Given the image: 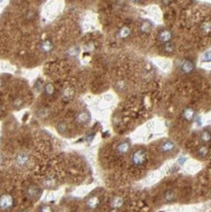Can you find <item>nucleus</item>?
<instances>
[{"label":"nucleus","instance_id":"13","mask_svg":"<svg viewBox=\"0 0 211 212\" xmlns=\"http://www.w3.org/2000/svg\"><path fill=\"white\" fill-rule=\"evenodd\" d=\"M131 34V30L129 29L128 26H123L118 30V34H117V36L119 37L121 39H125L130 35Z\"/></svg>","mask_w":211,"mask_h":212},{"label":"nucleus","instance_id":"20","mask_svg":"<svg viewBox=\"0 0 211 212\" xmlns=\"http://www.w3.org/2000/svg\"><path fill=\"white\" fill-rule=\"evenodd\" d=\"M208 152H209V150L208 148L206 147V146H202V147H200L198 150V154L200 157H205L206 155L208 154Z\"/></svg>","mask_w":211,"mask_h":212},{"label":"nucleus","instance_id":"28","mask_svg":"<svg viewBox=\"0 0 211 212\" xmlns=\"http://www.w3.org/2000/svg\"><path fill=\"white\" fill-rule=\"evenodd\" d=\"M94 135H95V134H90V135H88V136H87V139H86V140H87V142H88V143H90L91 141L93 140V136H94Z\"/></svg>","mask_w":211,"mask_h":212},{"label":"nucleus","instance_id":"2","mask_svg":"<svg viewBox=\"0 0 211 212\" xmlns=\"http://www.w3.org/2000/svg\"><path fill=\"white\" fill-rule=\"evenodd\" d=\"M14 205V197L10 194H3L0 196V209L9 210Z\"/></svg>","mask_w":211,"mask_h":212},{"label":"nucleus","instance_id":"10","mask_svg":"<svg viewBox=\"0 0 211 212\" xmlns=\"http://www.w3.org/2000/svg\"><path fill=\"white\" fill-rule=\"evenodd\" d=\"M87 207H89L90 209H95L98 206L100 205V200L98 196H91L87 200L86 202Z\"/></svg>","mask_w":211,"mask_h":212},{"label":"nucleus","instance_id":"17","mask_svg":"<svg viewBox=\"0 0 211 212\" xmlns=\"http://www.w3.org/2000/svg\"><path fill=\"white\" fill-rule=\"evenodd\" d=\"M44 93L46 94L47 96H51V95H53L54 92H55V86L53 85L52 83H47L45 84V86H44Z\"/></svg>","mask_w":211,"mask_h":212},{"label":"nucleus","instance_id":"9","mask_svg":"<svg viewBox=\"0 0 211 212\" xmlns=\"http://www.w3.org/2000/svg\"><path fill=\"white\" fill-rule=\"evenodd\" d=\"M171 38H172V34L167 30H161L158 34V39L162 43H167V42H169L171 40Z\"/></svg>","mask_w":211,"mask_h":212},{"label":"nucleus","instance_id":"14","mask_svg":"<svg viewBox=\"0 0 211 212\" xmlns=\"http://www.w3.org/2000/svg\"><path fill=\"white\" fill-rule=\"evenodd\" d=\"M200 31L204 35H208L211 34V22H204L200 26Z\"/></svg>","mask_w":211,"mask_h":212},{"label":"nucleus","instance_id":"3","mask_svg":"<svg viewBox=\"0 0 211 212\" xmlns=\"http://www.w3.org/2000/svg\"><path fill=\"white\" fill-rule=\"evenodd\" d=\"M40 194H41V190L39 189V187H37L35 185L30 186L26 190L27 197L30 199V200H34L36 197H39Z\"/></svg>","mask_w":211,"mask_h":212},{"label":"nucleus","instance_id":"7","mask_svg":"<svg viewBox=\"0 0 211 212\" xmlns=\"http://www.w3.org/2000/svg\"><path fill=\"white\" fill-rule=\"evenodd\" d=\"M123 204H124L123 197L118 196H114L111 200V207L114 209H119L123 206Z\"/></svg>","mask_w":211,"mask_h":212},{"label":"nucleus","instance_id":"25","mask_svg":"<svg viewBox=\"0 0 211 212\" xmlns=\"http://www.w3.org/2000/svg\"><path fill=\"white\" fill-rule=\"evenodd\" d=\"M203 62H211V51H208L204 53L203 57H202Z\"/></svg>","mask_w":211,"mask_h":212},{"label":"nucleus","instance_id":"23","mask_svg":"<svg viewBox=\"0 0 211 212\" xmlns=\"http://www.w3.org/2000/svg\"><path fill=\"white\" fill-rule=\"evenodd\" d=\"M57 129L59 130V132H61V133H64V132L67 130V124H65V122L61 121L57 124Z\"/></svg>","mask_w":211,"mask_h":212},{"label":"nucleus","instance_id":"30","mask_svg":"<svg viewBox=\"0 0 211 212\" xmlns=\"http://www.w3.org/2000/svg\"><path fill=\"white\" fill-rule=\"evenodd\" d=\"M3 161H4V158H3V155L2 154H0V165L3 163Z\"/></svg>","mask_w":211,"mask_h":212},{"label":"nucleus","instance_id":"5","mask_svg":"<svg viewBox=\"0 0 211 212\" xmlns=\"http://www.w3.org/2000/svg\"><path fill=\"white\" fill-rule=\"evenodd\" d=\"M40 50L42 53H45V54H48L50 53L51 51L53 50L54 48V44H53V42L49 40V39H46L44 41H42L41 42V44H40Z\"/></svg>","mask_w":211,"mask_h":212},{"label":"nucleus","instance_id":"18","mask_svg":"<svg viewBox=\"0 0 211 212\" xmlns=\"http://www.w3.org/2000/svg\"><path fill=\"white\" fill-rule=\"evenodd\" d=\"M200 139H201V141H202V142H204V143H208L209 141L211 140V134H210V132H208V131H203L202 133H201V135H200Z\"/></svg>","mask_w":211,"mask_h":212},{"label":"nucleus","instance_id":"19","mask_svg":"<svg viewBox=\"0 0 211 212\" xmlns=\"http://www.w3.org/2000/svg\"><path fill=\"white\" fill-rule=\"evenodd\" d=\"M140 30L142 32H144V34H148V32L151 30V23H149V22L142 23V25H141V26H140Z\"/></svg>","mask_w":211,"mask_h":212},{"label":"nucleus","instance_id":"24","mask_svg":"<svg viewBox=\"0 0 211 212\" xmlns=\"http://www.w3.org/2000/svg\"><path fill=\"white\" fill-rule=\"evenodd\" d=\"M23 101L22 98H16L15 100H14V102H13V107L21 108L23 106Z\"/></svg>","mask_w":211,"mask_h":212},{"label":"nucleus","instance_id":"4","mask_svg":"<svg viewBox=\"0 0 211 212\" xmlns=\"http://www.w3.org/2000/svg\"><path fill=\"white\" fill-rule=\"evenodd\" d=\"M29 161H30V157L26 153H19L16 157V164L20 167L26 165Z\"/></svg>","mask_w":211,"mask_h":212},{"label":"nucleus","instance_id":"15","mask_svg":"<svg viewBox=\"0 0 211 212\" xmlns=\"http://www.w3.org/2000/svg\"><path fill=\"white\" fill-rule=\"evenodd\" d=\"M183 116L187 121H192L195 117V111L193 109H187L184 111V114H183Z\"/></svg>","mask_w":211,"mask_h":212},{"label":"nucleus","instance_id":"1","mask_svg":"<svg viewBox=\"0 0 211 212\" xmlns=\"http://www.w3.org/2000/svg\"><path fill=\"white\" fill-rule=\"evenodd\" d=\"M131 162L135 166H143L147 162V153L144 150H137L131 155Z\"/></svg>","mask_w":211,"mask_h":212},{"label":"nucleus","instance_id":"26","mask_svg":"<svg viewBox=\"0 0 211 212\" xmlns=\"http://www.w3.org/2000/svg\"><path fill=\"white\" fill-rule=\"evenodd\" d=\"M54 180L53 179H46V180L44 181V185L46 186V187H52L53 185H54Z\"/></svg>","mask_w":211,"mask_h":212},{"label":"nucleus","instance_id":"27","mask_svg":"<svg viewBox=\"0 0 211 212\" xmlns=\"http://www.w3.org/2000/svg\"><path fill=\"white\" fill-rule=\"evenodd\" d=\"M69 55L70 56H76L78 54V48H76V47H73V48L69 49Z\"/></svg>","mask_w":211,"mask_h":212},{"label":"nucleus","instance_id":"32","mask_svg":"<svg viewBox=\"0 0 211 212\" xmlns=\"http://www.w3.org/2000/svg\"><path fill=\"white\" fill-rule=\"evenodd\" d=\"M0 109H1V107H0Z\"/></svg>","mask_w":211,"mask_h":212},{"label":"nucleus","instance_id":"11","mask_svg":"<svg viewBox=\"0 0 211 212\" xmlns=\"http://www.w3.org/2000/svg\"><path fill=\"white\" fill-rule=\"evenodd\" d=\"M194 69V64L191 61H184L181 65V70L184 73H190Z\"/></svg>","mask_w":211,"mask_h":212},{"label":"nucleus","instance_id":"31","mask_svg":"<svg viewBox=\"0 0 211 212\" xmlns=\"http://www.w3.org/2000/svg\"><path fill=\"white\" fill-rule=\"evenodd\" d=\"M133 2H137V1H139V0H132Z\"/></svg>","mask_w":211,"mask_h":212},{"label":"nucleus","instance_id":"12","mask_svg":"<svg viewBox=\"0 0 211 212\" xmlns=\"http://www.w3.org/2000/svg\"><path fill=\"white\" fill-rule=\"evenodd\" d=\"M175 148V144L172 142V141L167 140L165 142H163L160 146V150L163 153H169Z\"/></svg>","mask_w":211,"mask_h":212},{"label":"nucleus","instance_id":"29","mask_svg":"<svg viewBox=\"0 0 211 212\" xmlns=\"http://www.w3.org/2000/svg\"><path fill=\"white\" fill-rule=\"evenodd\" d=\"M185 161H186V157H182L179 158V164H181V165H182V164L184 163Z\"/></svg>","mask_w":211,"mask_h":212},{"label":"nucleus","instance_id":"16","mask_svg":"<svg viewBox=\"0 0 211 212\" xmlns=\"http://www.w3.org/2000/svg\"><path fill=\"white\" fill-rule=\"evenodd\" d=\"M73 94H74V91L72 90V89L70 87H67L63 90V98L67 101L70 100V99L73 97Z\"/></svg>","mask_w":211,"mask_h":212},{"label":"nucleus","instance_id":"22","mask_svg":"<svg viewBox=\"0 0 211 212\" xmlns=\"http://www.w3.org/2000/svg\"><path fill=\"white\" fill-rule=\"evenodd\" d=\"M163 50L164 52H166V53H172V52L174 51V46H173V44L169 43V42H167V43H165V45H164Z\"/></svg>","mask_w":211,"mask_h":212},{"label":"nucleus","instance_id":"6","mask_svg":"<svg viewBox=\"0 0 211 212\" xmlns=\"http://www.w3.org/2000/svg\"><path fill=\"white\" fill-rule=\"evenodd\" d=\"M130 143L127 141H123V142H120L116 147V152L119 154H127L130 150Z\"/></svg>","mask_w":211,"mask_h":212},{"label":"nucleus","instance_id":"21","mask_svg":"<svg viewBox=\"0 0 211 212\" xmlns=\"http://www.w3.org/2000/svg\"><path fill=\"white\" fill-rule=\"evenodd\" d=\"M174 196H175L174 192L170 190V191H167L165 193V195H164V199H165L166 201H171V200H174Z\"/></svg>","mask_w":211,"mask_h":212},{"label":"nucleus","instance_id":"8","mask_svg":"<svg viewBox=\"0 0 211 212\" xmlns=\"http://www.w3.org/2000/svg\"><path fill=\"white\" fill-rule=\"evenodd\" d=\"M89 119H90V115H89V114L87 111H80L78 112L76 117V120L77 123L79 124H85L87 123V122L89 121Z\"/></svg>","mask_w":211,"mask_h":212}]
</instances>
